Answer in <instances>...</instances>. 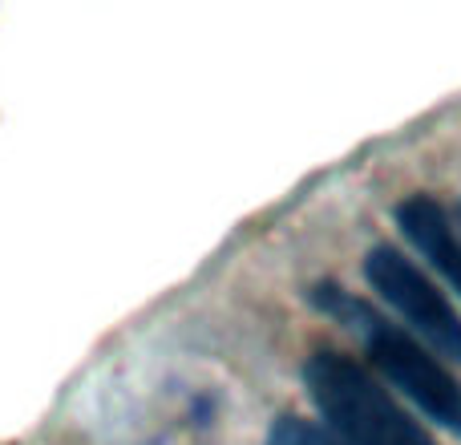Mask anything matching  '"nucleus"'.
<instances>
[{
	"mask_svg": "<svg viewBox=\"0 0 461 445\" xmlns=\"http://www.w3.org/2000/svg\"><path fill=\"white\" fill-rule=\"evenodd\" d=\"M308 295L324 316H332L336 324H344L357 336L360 349L368 352V360L381 368V377L393 389L405 393L429 422H438L441 430L461 438V381L417 336L376 316L368 304H360L357 295L336 284H316Z\"/></svg>",
	"mask_w": 461,
	"mask_h": 445,
	"instance_id": "1",
	"label": "nucleus"
},
{
	"mask_svg": "<svg viewBox=\"0 0 461 445\" xmlns=\"http://www.w3.org/2000/svg\"><path fill=\"white\" fill-rule=\"evenodd\" d=\"M303 389L336 445H438L360 360L316 349L303 360Z\"/></svg>",
	"mask_w": 461,
	"mask_h": 445,
	"instance_id": "2",
	"label": "nucleus"
},
{
	"mask_svg": "<svg viewBox=\"0 0 461 445\" xmlns=\"http://www.w3.org/2000/svg\"><path fill=\"white\" fill-rule=\"evenodd\" d=\"M365 279H368V287L409 324V336H417L438 360L446 357V360H454V365H461V316H457V308L446 300V292H441L405 251H397V247H389V243L368 247Z\"/></svg>",
	"mask_w": 461,
	"mask_h": 445,
	"instance_id": "3",
	"label": "nucleus"
},
{
	"mask_svg": "<svg viewBox=\"0 0 461 445\" xmlns=\"http://www.w3.org/2000/svg\"><path fill=\"white\" fill-rule=\"evenodd\" d=\"M393 215H397L401 235H405L409 243L429 259V268L461 295V227L454 222V215H449L433 195H409L405 203H397Z\"/></svg>",
	"mask_w": 461,
	"mask_h": 445,
	"instance_id": "4",
	"label": "nucleus"
},
{
	"mask_svg": "<svg viewBox=\"0 0 461 445\" xmlns=\"http://www.w3.org/2000/svg\"><path fill=\"white\" fill-rule=\"evenodd\" d=\"M267 445H336L332 438H328L320 425H312V422H303V417H279L276 425H271V433H267Z\"/></svg>",
	"mask_w": 461,
	"mask_h": 445,
	"instance_id": "5",
	"label": "nucleus"
}]
</instances>
